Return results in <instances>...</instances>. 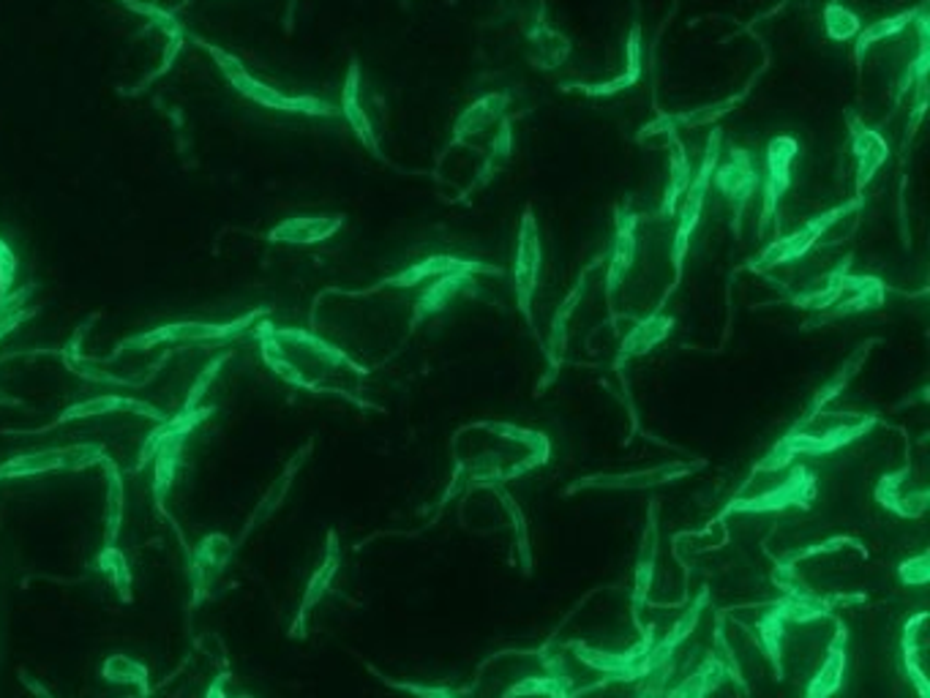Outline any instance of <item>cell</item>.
I'll use <instances>...</instances> for the list:
<instances>
[{
    "label": "cell",
    "instance_id": "obj_1",
    "mask_svg": "<svg viewBox=\"0 0 930 698\" xmlns=\"http://www.w3.org/2000/svg\"><path fill=\"white\" fill-rule=\"evenodd\" d=\"M862 205H865V194H854L852 200L841 202V205H835V207H830V210L819 213V216L808 218L802 227L794 229V232L786 234V238L770 240V243H766L764 249H761L759 254H756L753 260L745 265V270L766 273V270H772V267H783V265H792V262L802 260V256H808L810 251L816 249V243H819V240L824 238V234L830 232V229L835 227L837 221H843L846 216L857 213Z\"/></svg>",
    "mask_w": 930,
    "mask_h": 698
},
{
    "label": "cell",
    "instance_id": "obj_2",
    "mask_svg": "<svg viewBox=\"0 0 930 698\" xmlns=\"http://www.w3.org/2000/svg\"><path fill=\"white\" fill-rule=\"evenodd\" d=\"M721 142H723V131L712 129L710 140H706V151H704V156H701L699 169H696V174L690 178L688 189H685V194H683V205H679V210H677V232H674V245H672L674 289H677V284L683 281L685 254H688L690 238H693L696 227H699V221H701V213H704L706 189H710L712 169H715V164L721 161Z\"/></svg>",
    "mask_w": 930,
    "mask_h": 698
},
{
    "label": "cell",
    "instance_id": "obj_3",
    "mask_svg": "<svg viewBox=\"0 0 930 698\" xmlns=\"http://www.w3.org/2000/svg\"><path fill=\"white\" fill-rule=\"evenodd\" d=\"M799 158V142L797 136L781 134L770 140L764 153L766 172L761 185V216H759V234L766 229H781V202L783 196L792 191L794 185V164Z\"/></svg>",
    "mask_w": 930,
    "mask_h": 698
},
{
    "label": "cell",
    "instance_id": "obj_4",
    "mask_svg": "<svg viewBox=\"0 0 930 698\" xmlns=\"http://www.w3.org/2000/svg\"><path fill=\"white\" fill-rule=\"evenodd\" d=\"M541 229H538V218L532 213V205L524 207L519 221V232H516V251H514V294L516 305L524 314L527 325L532 322V298L538 292V281H541Z\"/></svg>",
    "mask_w": 930,
    "mask_h": 698
},
{
    "label": "cell",
    "instance_id": "obj_5",
    "mask_svg": "<svg viewBox=\"0 0 930 698\" xmlns=\"http://www.w3.org/2000/svg\"><path fill=\"white\" fill-rule=\"evenodd\" d=\"M759 180L761 178L759 172H756L753 156H750V151H745V147H732L726 161H717L715 169H712L710 183L715 185L717 194L732 207V227L737 238L739 232H742L745 210H748L750 200H753L756 189H759Z\"/></svg>",
    "mask_w": 930,
    "mask_h": 698
},
{
    "label": "cell",
    "instance_id": "obj_6",
    "mask_svg": "<svg viewBox=\"0 0 930 698\" xmlns=\"http://www.w3.org/2000/svg\"><path fill=\"white\" fill-rule=\"evenodd\" d=\"M210 55H214L216 60H219L221 71H225L227 76H230L232 85L238 87V91L243 93V96H249L252 101L263 104V107L268 109H287V112H306V115H334V109L328 107L325 101H319V98L312 96H285V93L274 91V87L263 85L259 80H254L252 74H249L246 69H243L238 60H232L230 55L219 52L216 47H208Z\"/></svg>",
    "mask_w": 930,
    "mask_h": 698
},
{
    "label": "cell",
    "instance_id": "obj_7",
    "mask_svg": "<svg viewBox=\"0 0 930 698\" xmlns=\"http://www.w3.org/2000/svg\"><path fill=\"white\" fill-rule=\"evenodd\" d=\"M846 129L848 147L857 161V180H854V194H865L870 180L875 178L881 167L890 161V142L881 136V131L870 129L854 109H846Z\"/></svg>",
    "mask_w": 930,
    "mask_h": 698
},
{
    "label": "cell",
    "instance_id": "obj_8",
    "mask_svg": "<svg viewBox=\"0 0 930 698\" xmlns=\"http://www.w3.org/2000/svg\"><path fill=\"white\" fill-rule=\"evenodd\" d=\"M639 224L641 216L633 210H617V227H614V243L608 249L606 262V300L612 303L617 289L623 287L628 273L633 270L636 254H639Z\"/></svg>",
    "mask_w": 930,
    "mask_h": 698
},
{
    "label": "cell",
    "instance_id": "obj_9",
    "mask_svg": "<svg viewBox=\"0 0 930 698\" xmlns=\"http://www.w3.org/2000/svg\"><path fill=\"white\" fill-rule=\"evenodd\" d=\"M510 93H486L478 101H472L464 112L456 118L454 129H450V147L472 145L481 134L488 129H497L505 118H508Z\"/></svg>",
    "mask_w": 930,
    "mask_h": 698
},
{
    "label": "cell",
    "instance_id": "obj_10",
    "mask_svg": "<svg viewBox=\"0 0 930 698\" xmlns=\"http://www.w3.org/2000/svg\"><path fill=\"white\" fill-rule=\"evenodd\" d=\"M527 55H530V63L541 71H557L568 63L570 52H573V41L565 36L563 31H557L554 25H548L546 14H541L532 22V27L527 31Z\"/></svg>",
    "mask_w": 930,
    "mask_h": 698
},
{
    "label": "cell",
    "instance_id": "obj_11",
    "mask_svg": "<svg viewBox=\"0 0 930 698\" xmlns=\"http://www.w3.org/2000/svg\"><path fill=\"white\" fill-rule=\"evenodd\" d=\"M644 38H641V25L639 22H633L630 25L628 38H625V71L623 74H617L614 80L608 82H597V85H565L563 91H573L581 93V96H590V98H606V96H617V93L628 91V87H633L636 82L641 80V65H644Z\"/></svg>",
    "mask_w": 930,
    "mask_h": 698
},
{
    "label": "cell",
    "instance_id": "obj_12",
    "mask_svg": "<svg viewBox=\"0 0 930 698\" xmlns=\"http://www.w3.org/2000/svg\"><path fill=\"white\" fill-rule=\"evenodd\" d=\"M341 115H345L347 123L352 125L358 140L369 147V153L377 158H385L383 145H379V134L377 129H374L372 118H369L366 112V104H363L361 98V65H358L355 60H352L350 74H347V82H345V93H341Z\"/></svg>",
    "mask_w": 930,
    "mask_h": 698
},
{
    "label": "cell",
    "instance_id": "obj_13",
    "mask_svg": "<svg viewBox=\"0 0 930 698\" xmlns=\"http://www.w3.org/2000/svg\"><path fill=\"white\" fill-rule=\"evenodd\" d=\"M341 227H345V216H339V213H334V216H295L270 229L268 238L270 243L306 245L334 238Z\"/></svg>",
    "mask_w": 930,
    "mask_h": 698
},
{
    "label": "cell",
    "instance_id": "obj_14",
    "mask_svg": "<svg viewBox=\"0 0 930 698\" xmlns=\"http://www.w3.org/2000/svg\"><path fill=\"white\" fill-rule=\"evenodd\" d=\"M510 153H514V120H510V115H508V118H505L503 123L494 129L492 145H488L486 156H483V164L478 167V174L472 178V183L467 185V191L461 196H470V194H475V191L486 189V185L492 183V180L497 178V174L503 172L505 167H508Z\"/></svg>",
    "mask_w": 930,
    "mask_h": 698
},
{
    "label": "cell",
    "instance_id": "obj_15",
    "mask_svg": "<svg viewBox=\"0 0 930 698\" xmlns=\"http://www.w3.org/2000/svg\"><path fill=\"white\" fill-rule=\"evenodd\" d=\"M668 136V145H672V161H668V189L666 194H663L661 207H657V221H663V218H674V213H677L679 200H683L685 189H688L690 183V164L688 156H685V145L679 142L677 131H666Z\"/></svg>",
    "mask_w": 930,
    "mask_h": 698
},
{
    "label": "cell",
    "instance_id": "obj_16",
    "mask_svg": "<svg viewBox=\"0 0 930 698\" xmlns=\"http://www.w3.org/2000/svg\"><path fill=\"white\" fill-rule=\"evenodd\" d=\"M922 5L925 3H919L917 9H906V11H901V14L886 16V20H879V22H870L868 27H862V31L857 33V38H854V63H857V69H862V58L870 47H875V44L886 41V38H892V36H897L901 31H906V27L911 25L914 20H917V14L922 11Z\"/></svg>",
    "mask_w": 930,
    "mask_h": 698
},
{
    "label": "cell",
    "instance_id": "obj_17",
    "mask_svg": "<svg viewBox=\"0 0 930 698\" xmlns=\"http://www.w3.org/2000/svg\"><path fill=\"white\" fill-rule=\"evenodd\" d=\"M821 25H824L826 38L837 44L854 41L857 33L862 31V20H859L846 3H841V0H830V3L824 5V11H821Z\"/></svg>",
    "mask_w": 930,
    "mask_h": 698
}]
</instances>
